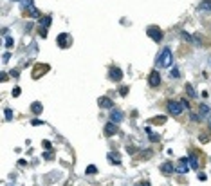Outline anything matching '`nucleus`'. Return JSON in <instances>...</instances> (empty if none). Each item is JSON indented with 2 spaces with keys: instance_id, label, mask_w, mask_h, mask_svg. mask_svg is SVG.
Instances as JSON below:
<instances>
[{
  "instance_id": "nucleus-7",
  "label": "nucleus",
  "mask_w": 211,
  "mask_h": 186,
  "mask_svg": "<svg viewBox=\"0 0 211 186\" xmlns=\"http://www.w3.org/2000/svg\"><path fill=\"white\" fill-rule=\"evenodd\" d=\"M148 83H150V87H159V85H161V74L157 72V69H153V71L150 72Z\"/></svg>"
},
{
  "instance_id": "nucleus-19",
  "label": "nucleus",
  "mask_w": 211,
  "mask_h": 186,
  "mask_svg": "<svg viewBox=\"0 0 211 186\" xmlns=\"http://www.w3.org/2000/svg\"><path fill=\"white\" fill-rule=\"evenodd\" d=\"M152 123H155V125H164V123H166V116H157V118L152 119Z\"/></svg>"
},
{
  "instance_id": "nucleus-25",
  "label": "nucleus",
  "mask_w": 211,
  "mask_h": 186,
  "mask_svg": "<svg viewBox=\"0 0 211 186\" xmlns=\"http://www.w3.org/2000/svg\"><path fill=\"white\" fill-rule=\"evenodd\" d=\"M13 45H15V40H13L11 36H7V38H6V47H7V49H11Z\"/></svg>"
},
{
  "instance_id": "nucleus-6",
  "label": "nucleus",
  "mask_w": 211,
  "mask_h": 186,
  "mask_svg": "<svg viewBox=\"0 0 211 186\" xmlns=\"http://www.w3.org/2000/svg\"><path fill=\"white\" fill-rule=\"evenodd\" d=\"M56 42H58V45L61 49H65V47H69L70 43H72V40H70V36L67 34V33H61V34H58V38H56Z\"/></svg>"
},
{
  "instance_id": "nucleus-37",
  "label": "nucleus",
  "mask_w": 211,
  "mask_h": 186,
  "mask_svg": "<svg viewBox=\"0 0 211 186\" xmlns=\"http://www.w3.org/2000/svg\"><path fill=\"white\" fill-rule=\"evenodd\" d=\"M13 2H26V0H13Z\"/></svg>"
},
{
  "instance_id": "nucleus-24",
  "label": "nucleus",
  "mask_w": 211,
  "mask_h": 186,
  "mask_svg": "<svg viewBox=\"0 0 211 186\" xmlns=\"http://www.w3.org/2000/svg\"><path fill=\"white\" fill-rule=\"evenodd\" d=\"M146 132L150 134V141H152V143H155V141H159V135H157V134H152V130H150V128H146Z\"/></svg>"
},
{
  "instance_id": "nucleus-30",
  "label": "nucleus",
  "mask_w": 211,
  "mask_h": 186,
  "mask_svg": "<svg viewBox=\"0 0 211 186\" xmlns=\"http://www.w3.org/2000/svg\"><path fill=\"white\" fill-rule=\"evenodd\" d=\"M200 119H202L200 114H191V121H200Z\"/></svg>"
},
{
  "instance_id": "nucleus-33",
  "label": "nucleus",
  "mask_w": 211,
  "mask_h": 186,
  "mask_svg": "<svg viewBox=\"0 0 211 186\" xmlns=\"http://www.w3.org/2000/svg\"><path fill=\"white\" fill-rule=\"evenodd\" d=\"M40 36L45 38V36H47V29H42V27H40Z\"/></svg>"
},
{
  "instance_id": "nucleus-3",
  "label": "nucleus",
  "mask_w": 211,
  "mask_h": 186,
  "mask_svg": "<svg viewBox=\"0 0 211 186\" xmlns=\"http://www.w3.org/2000/svg\"><path fill=\"white\" fill-rule=\"evenodd\" d=\"M146 34H148V36H150L153 42H157V43L162 40V31H161L157 26H150V27L146 29Z\"/></svg>"
},
{
  "instance_id": "nucleus-32",
  "label": "nucleus",
  "mask_w": 211,
  "mask_h": 186,
  "mask_svg": "<svg viewBox=\"0 0 211 186\" xmlns=\"http://www.w3.org/2000/svg\"><path fill=\"white\" fill-rule=\"evenodd\" d=\"M42 123H43L42 119H33V121H31V125H33V127H40Z\"/></svg>"
},
{
  "instance_id": "nucleus-10",
  "label": "nucleus",
  "mask_w": 211,
  "mask_h": 186,
  "mask_svg": "<svg viewBox=\"0 0 211 186\" xmlns=\"http://www.w3.org/2000/svg\"><path fill=\"white\" fill-rule=\"evenodd\" d=\"M161 172L164 175H172L175 172V166L172 165V163H162V165H161Z\"/></svg>"
},
{
  "instance_id": "nucleus-9",
  "label": "nucleus",
  "mask_w": 211,
  "mask_h": 186,
  "mask_svg": "<svg viewBox=\"0 0 211 186\" xmlns=\"http://www.w3.org/2000/svg\"><path fill=\"white\" fill-rule=\"evenodd\" d=\"M98 105L101 107V108H114V101L110 100V98H107V96H101L99 100H98Z\"/></svg>"
},
{
  "instance_id": "nucleus-26",
  "label": "nucleus",
  "mask_w": 211,
  "mask_h": 186,
  "mask_svg": "<svg viewBox=\"0 0 211 186\" xmlns=\"http://www.w3.org/2000/svg\"><path fill=\"white\" fill-rule=\"evenodd\" d=\"M4 114H6V119H7V121H11V119H13V110H11V108H6V110H4Z\"/></svg>"
},
{
  "instance_id": "nucleus-21",
  "label": "nucleus",
  "mask_w": 211,
  "mask_h": 186,
  "mask_svg": "<svg viewBox=\"0 0 211 186\" xmlns=\"http://www.w3.org/2000/svg\"><path fill=\"white\" fill-rule=\"evenodd\" d=\"M199 114H200V116H207V114H209V107H207L206 103H202V105L199 107Z\"/></svg>"
},
{
  "instance_id": "nucleus-28",
  "label": "nucleus",
  "mask_w": 211,
  "mask_h": 186,
  "mask_svg": "<svg viewBox=\"0 0 211 186\" xmlns=\"http://www.w3.org/2000/svg\"><path fill=\"white\" fill-rule=\"evenodd\" d=\"M180 103H182L184 110H190V101H188V100H180Z\"/></svg>"
},
{
  "instance_id": "nucleus-38",
  "label": "nucleus",
  "mask_w": 211,
  "mask_h": 186,
  "mask_svg": "<svg viewBox=\"0 0 211 186\" xmlns=\"http://www.w3.org/2000/svg\"><path fill=\"white\" fill-rule=\"evenodd\" d=\"M209 128H211V116H209Z\"/></svg>"
},
{
  "instance_id": "nucleus-11",
  "label": "nucleus",
  "mask_w": 211,
  "mask_h": 186,
  "mask_svg": "<svg viewBox=\"0 0 211 186\" xmlns=\"http://www.w3.org/2000/svg\"><path fill=\"white\" fill-rule=\"evenodd\" d=\"M115 132H117V123L110 121V123L105 125V134H107V135H114Z\"/></svg>"
},
{
  "instance_id": "nucleus-15",
  "label": "nucleus",
  "mask_w": 211,
  "mask_h": 186,
  "mask_svg": "<svg viewBox=\"0 0 211 186\" xmlns=\"http://www.w3.org/2000/svg\"><path fill=\"white\" fill-rule=\"evenodd\" d=\"M199 11H211V0H202L199 4Z\"/></svg>"
},
{
  "instance_id": "nucleus-17",
  "label": "nucleus",
  "mask_w": 211,
  "mask_h": 186,
  "mask_svg": "<svg viewBox=\"0 0 211 186\" xmlns=\"http://www.w3.org/2000/svg\"><path fill=\"white\" fill-rule=\"evenodd\" d=\"M42 26H43L45 29L49 27V26H51V16H40V27H42Z\"/></svg>"
},
{
  "instance_id": "nucleus-20",
  "label": "nucleus",
  "mask_w": 211,
  "mask_h": 186,
  "mask_svg": "<svg viewBox=\"0 0 211 186\" xmlns=\"http://www.w3.org/2000/svg\"><path fill=\"white\" fill-rule=\"evenodd\" d=\"M27 11H29V16H40V13H38V9L33 6V4H29L27 6Z\"/></svg>"
},
{
  "instance_id": "nucleus-2",
  "label": "nucleus",
  "mask_w": 211,
  "mask_h": 186,
  "mask_svg": "<svg viewBox=\"0 0 211 186\" xmlns=\"http://www.w3.org/2000/svg\"><path fill=\"white\" fill-rule=\"evenodd\" d=\"M166 108H168V112H170L172 116H180V114H182V110H184V107H182V103H180V101H168Z\"/></svg>"
},
{
  "instance_id": "nucleus-1",
  "label": "nucleus",
  "mask_w": 211,
  "mask_h": 186,
  "mask_svg": "<svg viewBox=\"0 0 211 186\" xmlns=\"http://www.w3.org/2000/svg\"><path fill=\"white\" fill-rule=\"evenodd\" d=\"M155 63H157L159 69H170V67H173V54H172V51L168 47H164L161 51V54L157 56Z\"/></svg>"
},
{
  "instance_id": "nucleus-29",
  "label": "nucleus",
  "mask_w": 211,
  "mask_h": 186,
  "mask_svg": "<svg viewBox=\"0 0 211 186\" xmlns=\"http://www.w3.org/2000/svg\"><path fill=\"white\" fill-rule=\"evenodd\" d=\"M20 92H22V89H20V87H15V89H13V96L18 98V96H20Z\"/></svg>"
},
{
  "instance_id": "nucleus-22",
  "label": "nucleus",
  "mask_w": 211,
  "mask_h": 186,
  "mask_svg": "<svg viewBox=\"0 0 211 186\" xmlns=\"http://www.w3.org/2000/svg\"><path fill=\"white\" fill-rule=\"evenodd\" d=\"M85 174L87 175H94V174H98V166H94V165H90L87 170H85Z\"/></svg>"
},
{
  "instance_id": "nucleus-12",
  "label": "nucleus",
  "mask_w": 211,
  "mask_h": 186,
  "mask_svg": "<svg viewBox=\"0 0 211 186\" xmlns=\"http://www.w3.org/2000/svg\"><path fill=\"white\" fill-rule=\"evenodd\" d=\"M188 165H190V168H193V170H197V168H199V159H197V155H195V154H191L190 157H188Z\"/></svg>"
},
{
  "instance_id": "nucleus-8",
  "label": "nucleus",
  "mask_w": 211,
  "mask_h": 186,
  "mask_svg": "<svg viewBox=\"0 0 211 186\" xmlns=\"http://www.w3.org/2000/svg\"><path fill=\"white\" fill-rule=\"evenodd\" d=\"M123 118H125V114H123L119 108H112V110H110V121H114V123H121Z\"/></svg>"
},
{
  "instance_id": "nucleus-23",
  "label": "nucleus",
  "mask_w": 211,
  "mask_h": 186,
  "mask_svg": "<svg viewBox=\"0 0 211 186\" xmlns=\"http://www.w3.org/2000/svg\"><path fill=\"white\" fill-rule=\"evenodd\" d=\"M180 72H179V69L177 67H172V71H170V78H179Z\"/></svg>"
},
{
  "instance_id": "nucleus-31",
  "label": "nucleus",
  "mask_w": 211,
  "mask_h": 186,
  "mask_svg": "<svg viewBox=\"0 0 211 186\" xmlns=\"http://www.w3.org/2000/svg\"><path fill=\"white\" fill-rule=\"evenodd\" d=\"M119 94H121V96H126V94H128V87H121V89H119Z\"/></svg>"
},
{
  "instance_id": "nucleus-18",
  "label": "nucleus",
  "mask_w": 211,
  "mask_h": 186,
  "mask_svg": "<svg viewBox=\"0 0 211 186\" xmlns=\"http://www.w3.org/2000/svg\"><path fill=\"white\" fill-rule=\"evenodd\" d=\"M107 157H108V161H110V163H115V165H121V159H119V155H117V154H112V152H110Z\"/></svg>"
},
{
  "instance_id": "nucleus-39",
  "label": "nucleus",
  "mask_w": 211,
  "mask_h": 186,
  "mask_svg": "<svg viewBox=\"0 0 211 186\" xmlns=\"http://www.w3.org/2000/svg\"><path fill=\"white\" fill-rule=\"evenodd\" d=\"M209 62H211V58H209Z\"/></svg>"
},
{
  "instance_id": "nucleus-35",
  "label": "nucleus",
  "mask_w": 211,
  "mask_h": 186,
  "mask_svg": "<svg viewBox=\"0 0 211 186\" xmlns=\"http://www.w3.org/2000/svg\"><path fill=\"white\" fill-rule=\"evenodd\" d=\"M199 181H206V174H199Z\"/></svg>"
},
{
  "instance_id": "nucleus-13",
  "label": "nucleus",
  "mask_w": 211,
  "mask_h": 186,
  "mask_svg": "<svg viewBox=\"0 0 211 186\" xmlns=\"http://www.w3.org/2000/svg\"><path fill=\"white\" fill-rule=\"evenodd\" d=\"M42 110H43V105L40 103V101H34V103H31V112L33 114H42Z\"/></svg>"
},
{
  "instance_id": "nucleus-16",
  "label": "nucleus",
  "mask_w": 211,
  "mask_h": 186,
  "mask_svg": "<svg viewBox=\"0 0 211 186\" xmlns=\"http://www.w3.org/2000/svg\"><path fill=\"white\" fill-rule=\"evenodd\" d=\"M186 94L190 96V98H197V92H195V89H193L191 83H186Z\"/></svg>"
},
{
  "instance_id": "nucleus-4",
  "label": "nucleus",
  "mask_w": 211,
  "mask_h": 186,
  "mask_svg": "<svg viewBox=\"0 0 211 186\" xmlns=\"http://www.w3.org/2000/svg\"><path fill=\"white\" fill-rule=\"evenodd\" d=\"M45 72H49V65H47V63H36L34 65V71H33V78L36 80V78L43 76Z\"/></svg>"
},
{
  "instance_id": "nucleus-27",
  "label": "nucleus",
  "mask_w": 211,
  "mask_h": 186,
  "mask_svg": "<svg viewBox=\"0 0 211 186\" xmlns=\"http://www.w3.org/2000/svg\"><path fill=\"white\" fill-rule=\"evenodd\" d=\"M180 36H182V38H184L186 42H193V38H191V34H188L186 31H182V33H180Z\"/></svg>"
},
{
  "instance_id": "nucleus-14",
  "label": "nucleus",
  "mask_w": 211,
  "mask_h": 186,
  "mask_svg": "<svg viewBox=\"0 0 211 186\" xmlns=\"http://www.w3.org/2000/svg\"><path fill=\"white\" fill-rule=\"evenodd\" d=\"M188 170H190V165H184V163H180V165H177V166H175V172H177V174H180V175L188 174Z\"/></svg>"
},
{
  "instance_id": "nucleus-5",
  "label": "nucleus",
  "mask_w": 211,
  "mask_h": 186,
  "mask_svg": "<svg viewBox=\"0 0 211 186\" xmlns=\"http://www.w3.org/2000/svg\"><path fill=\"white\" fill-rule=\"evenodd\" d=\"M108 78L112 80V81H121L123 80V71L119 67H110V71H108Z\"/></svg>"
},
{
  "instance_id": "nucleus-36",
  "label": "nucleus",
  "mask_w": 211,
  "mask_h": 186,
  "mask_svg": "<svg viewBox=\"0 0 211 186\" xmlns=\"http://www.w3.org/2000/svg\"><path fill=\"white\" fill-rule=\"evenodd\" d=\"M134 186H150L148 182H145V184H134Z\"/></svg>"
},
{
  "instance_id": "nucleus-34",
  "label": "nucleus",
  "mask_w": 211,
  "mask_h": 186,
  "mask_svg": "<svg viewBox=\"0 0 211 186\" xmlns=\"http://www.w3.org/2000/svg\"><path fill=\"white\" fill-rule=\"evenodd\" d=\"M9 56H11V54H9V53H6V54H4V56H2V62H4V63H6V62H7V60H9Z\"/></svg>"
}]
</instances>
